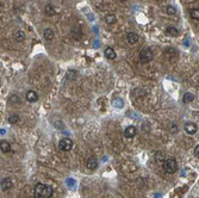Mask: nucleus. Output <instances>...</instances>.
Listing matches in <instances>:
<instances>
[{
	"mask_svg": "<svg viewBox=\"0 0 199 198\" xmlns=\"http://www.w3.org/2000/svg\"><path fill=\"white\" fill-rule=\"evenodd\" d=\"M53 193H54L53 187L49 185L42 184V183H38L33 190V197L35 198H51Z\"/></svg>",
	"mask_w": 199,
	"mask_h": 198,
	"instance_id": "1",
	"label": "nucleus"
},
{
	"mask_svg": "<svg viewBox=\"0 0 199 198\" xmlns=\"http://www.w3.org/2000/svg\"><path fill=\"white\" fill-rule=\"evenodd\" d=\"M164 169H165V172L168 173V174L175 173L176 169H178V162H176V160L173 159V158L165 159V161H164Z\"/></svg>",
	"mask_w": 199,
	"mask_h": 198,
	"instance_id": "2",
	"label": "nucleus"
},
{
	"mask_svg": "<svg viewBox=\"0 0 199 198\" xmlns=\"http://www.w3.org/2000/svg\"><path fill=\"white\" fill-rule=\"evenodd\" d=\"M153 57H154L153 51L149 48H145V49H143L139 53V61H141V63H148V62H150L153 60Z\"/></svg>",
	"mask_w": 199,
	"mask_h": 198,
	"instance_id": "3",
	"label": "nucleus"
},
{
	"mask_svg": "<svg viewBox=\"0 0 199 198\" xmlns=\"http://www.w3.org/2000/svg\"><path fill=\"white\" fill-rule=\"evenodd\" d=\"M59 147H60V149L63 150V152H69V150L73 148V141H72L70 138H68V137H65V138H62V140L59 142Z\"/></svg>",
	"mask_w": 199,
	"mask_h": 198,
	"instance_id": "4",
	"label": "nucleus"
},
{
	"mask_svg": "<svg viewBox=\"0 0 199 198\" xmlns=\"http://www.w3.org/2000/svg\"><path fill=\"white\" fill-rule=\"evenodd\" d=\"M136 132H137L136 127H133V125H129V127H128V128H125V130H124V136H125L127 138H133V137H135Z\"/></svg>",
	"mask_w": 199,
	"mask_h": 198,
	"instance_id": "5",
	"label": "nucleus"
},
{
	"mask_svg": "<svg viewBox=\"0 0 199 198\" xmlns=\"http://www.w3.org/2000/svg\"><path fill=\"white\" fill-rule=\"evenodd\" d=\"M198 130V127H197V124H194V123H186L185 124V131L187 132V134H190V135H193V134H196Z\"/></svg>",
	"mask_w": 199,
	"mask_h": 198,
	"instance_id": "6",
	"label": "nucleus"
},
{
	"mask_svg": "<svg viewBox=\"0 0 199 198\" xmlns=\"http://www.w3.org/2000/svg\"><path fill=\"white\" fill-rule=\"evenodd\" d=\"M25 98H26V100H28L29 103H35V101L38 100V94H37L35 91H32V90H29V91L26 92Z\"/></svg>",
	"mask_w": 199,
	"mask_h": 198,
	"instance_id": "7",
	"label": "nucleus"
},
{
	"mask_svg": "<svg viewBox=\"0 0 199 198\" xmlns=\"http://www.w3.org/2000/svg\"><path fill=\"white\" fill-rule=\"evenodd\" d=\"M0 150L2 152V153H10L11 152V144H10V142H7L6 140H1L0 141Z\"/></svg>",
	"mask_w": 199,
	"mask_h": 198,
	"instance_id": "8",
	"label": "nucleus"
},
{
	"mask_svg": "<svg viewBox=\"0 0 199 198\" xmlns=\"http://www.w3.org/2000/svg\"><path fill=\"white\" fill-rule=\"evenodd\" d=\"M43 37H44V39H45V41L50 42V41H53V39H54L55 33H54V31H53L50 28H47V29H44V31H43Z\"/></svg>",
	"mask_w": 199,
	"mask_h": 198,
	"instance_id": "9",
	"label": "nucleus"
},
{
	"mask_svg": "<svg viewBox=\"0 0 199 198\" xmlns=\"http://www.w3.org/2000/svg\"><path fill=\"white\" fill-rule=\"evenodd\" d=\"M105 56H106V59H109V60H115L116 57H117V55H116V51L113 50V48H111V47H107L106 49H105Z\"/></svg>",
	"mask_w": 199,
	"mask_h": 198,
	"instance_id": "10",
	"label": "nucleus"
},
{
	"mask_svg": "<svg viewBox=\"0 0 199 198\" xmlns=\"http://www.w3.org/2000/svg\"><path fill=\"white\" fill-rule=\"evenodd\" d=\"M138 39H139V37H138V35L135 32H128L127 33V41L130 43V44H135V43H137L138 42Z\"/></svg>",
	"mask_w": 199,
	"mask_h": 198,
	"instance_id": "11",
	"label": "nucleus"
},
{
	"mask_svg": "<svg viewBox=\"0 0 199 198\" xmlns=\"http://www.w3.org/2000/svg\"><path fill=\"white\" fill-rule=\"evenodd\" d=\"M86 166H87L88 169H96V168L98 167V160H97L94 156H92V158H90V159L87 160Z\"/></svg>",
	"mask_w": 199,
	"mask_h": 198,
	"instance_id": "12",
	"label": "nucleus"
},
{
	"mask_svg": "<svg viewBox=\"0 0 199 198\" xmlns=\"http://www.w3.org/2000/svg\"><path fill=\"white\" fill-rule=\"evenodd\" d=\"M13 38H14V41L16 42H23L24 39H25V33L24 31H22V30H17L16 32L13 33Z\"/></svg>",
	"mask_w": 199,
	"mask_h": 198,
	"instance_id": "13",
	"label": "nucleus"
},
{
	"mask_svg": "<svg viewBox=\"0 0 199 198\" xmlns=\"http://www.w3.org/2000/svg\"><path fill=\"white\" fill-rule=\"evenodd\" d=\"M12 180H11V178H6V179H4V181H2V190L4 191H6V190H10L11 187H12Z\"/></svg>",
	"mask_w": 199,
	"mask_h": 198,
	"instance_id": "14",
	"label": "nucleus"
},
{
	"mask_svg": "<svg viewBox=\"0 0 199 198\" xmlns=\"http://www.w3.org/2000/svg\"><path fill=\"white\" fill-rule=\"evenodd\" d=\"M167 33L170 35V36H173V37H178L180 32H179V30H178L176 28H174V26H168V28H167Z\"/></svg>",
	"mask_w": 199,
	"mask_h": 198,
	"instance_id": "15",
	"label": "nucleus"
},
{
	"mask_svg": "<svg viewBox=\"0 0 199 198\" xmlns=\"http://www.w3.org/2000/svg\"><path fill=\"white\" fill-rule=\"evenodd\" d=\"M44 12H45L47 16H54L55 14V8H54L53 5H47L44 7Z\"/></svg>",
	"mask_w": 199,
	"mask_h": 198,
	"instance_id": "16",
	"label": "nucleus"
},
{
	"mask_svg": "<svg viewBox=\"0 0 199 198\" xmlns=\"http://www.w3.org/2000/svg\"><path fill=\"white\" fill-rule=\"evenodd\" d=\"M116 20H117V18H116V16H115L113 13H110V14H107V16L105 17V22H106L107 24H115Z\"/></svg>",
	"mask_w": 199,
	"mask_h": 198,
	"instance_id": "17",
	"label": "nucleus"
},
{
	"mask_svg": "<svg viewBox=\"0 0 199 198\" xmlns=\"http://www.w3.org/2000/svg\"><path fill=\"white\" fill-rule=\"evenodd\" d=\"M184 103H191V101H193L194 100V96L192 94V93H190V92H186L185 94H184Z\"/></svg>",
	"mask_w": 199,
	"mask_h": 198,
	"instance_id": "18",
	"label": "nucleus"
},
{
	"mask_svg": "<svg viewBox=\"0 0 199 198\" xmlns=\"http://www.w3.org/2000/svg\"><path fill=\"white\" fill-rule=\"evenodd\" d=\"M190 16H191V18H192V19H194V20H198V19H199V11H198V8H191V10H190Z\"/></svg>",
	"mask_w": 199,
	"mask_h": 198,
	"instance_id": "19",
	"label": "nucleus"
},
{
	"mask_svg": "<svg viewBox=\"0 0 199 198\" xmlns=\"http://www.w3.org/2000/svg\"><path fill=\"white\" fill-rule=\"evenodd\" d=\"M8 122H10L11 124H16V123H18V122H19V116H18L17 113L11 115V116L8 117Z\"/></svg>",
	"mask_w": 199,
	"mask_h": 198,
	"instance_id": "20",
	"label": "nucleus"
},
{
	"mask_svg": "<svg viewBox=\"0 0 199 198\" xmlns=\"http://www.w3.org/2000/svg\"><path fill=\"white\" fill-rule=\"evenodd\" d=\"M166 11L168 14H170V16H174L175 13H176V10H175V7L174 6H172V5H168L166 7Z\"/></svg>",
	"mask_w": 199,
	"mask_h": 198,
	"instance_id": "21",
	"label": "nucleus"
},
{
	"mask_svg": "<svg viewBox=\"0 0 199 198\" xmlns=\"http://www.w3.org/2000/svg\"><path fill=\"white\" fill-rule=\"evenodd\" d=\"M10 101L13 104V103H17V104H20V98L18 97V96H16V94H12L11 97H10Z\"/></svg>",
	"mask_w": 199,
	"mask_h": 198,
	"instance_id": "22",
	"label": "nucleus"
},
{
	"mask_svg": "<svg viewBox=\"0 0 199 198\" xmlns=\"http://www.w3.org/2000/svg\"><path fill=\"white\" fill-rule=\"evenodd\" d=\"M156 161L158 162H164L165 161V156H164V153H156Z\"/></svg>",
	"mask_w": 199,
	"mask_h": 198,
	"instance_id": "23",
	"label": "nucleus"
},
{
	"mask_svg": "<svg viewBox=\"0 0 199 198\" xmlns=\"http://www.w3.org/2000/svg\"><path fill=\"white\" fill-rule=\"evenodd\" d=\"M75 76H76V73H75L74 70H69V72H68V74H67V78H68V79H70V80H73Z\"/></svg>",
	"mask_w": 199,
	"mask_h": 198,
	"instance_id": "24",
	"label": "nucleus"
},
{
	"mask_svg": "<svg viewBox=\"0 0 199 198\" xmlns=\"http://www.w3.org/2000/svg\"><path fill=\"white\" fill-rule=\"evenodd\" d=\"M115 105H116L117 107H119V106H123V101L121 100V101H118V103H115Z\"/></svg>",
	"mask_w": 199,
	"mask_h": 198,
	"instance_id": "25",
	"label": "nucleus"
},
{
	"mask_svg": "<svg viewBox=\"0 0 199 198\" xmlns=\"http://www.w3.org/2000/svg\"><path fill=\"white\" fill-rule=\"evenodd\" d=\"M194 154H196V156H199V146H197V148L194 149Z\"/></svg>",
	"mask_w": 199,
	"mask_h": 198,
	"instance_id": "26",
	"label": "nucleus"
},
{
	"mask_svg": "<svg viewBox=\"0 0 199 198\" xmlns=\"http://www.w3.org/2000/svg\"><path fill=\"white\" fill-rule=\"evenodd\" d=\"M122 1H125V0H122Z\"/></svg>",
	"mask_w": 199,
	"mask_h": 198,
	"instance_id": "27",
	"label": "nucleus"
}]
</instances>
